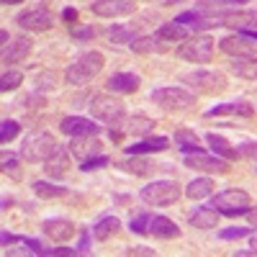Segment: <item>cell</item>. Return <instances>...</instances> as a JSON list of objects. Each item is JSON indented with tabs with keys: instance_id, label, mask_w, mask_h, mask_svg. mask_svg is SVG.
Wrapping results in <instances>:
<instances>
[{
	"instance_id": "6da1fadb",
	"label": "cell",
	"mask_w": 257,
	"mask_h": 257,
	"mask_svg": "<svg viewBox=\"0 0 257 257\" xmlns=\"http://www.w3.org/2000/svg\"><path fill=\"white\" fill-rule=\"evenodd\" d=\"M180 82L185 88H190L193 93H201V95H216V93H224L229 88L226 75L219 70H193V72L180 75Z\"/></svg>"
},
{
	"instance_id": "7a4b0ae2",
	"label": "cell",
	"mask_w": 257,
	"mask_h": 257,
	"mask_svg": "<svg viewBox=\"0 0 257 257\" xmlns=\"http://www.w3.org/2000/svg\"><path fill=\"white\" fill-rule=\"evenodd\" d=\"M103 64H105V57L100 52H85L80 54L67 70H64V80H67L70 85H85L88 80H93L100 70H103Z\"/></svg>"
},
{
	"instance_id": "3957f363",
	"label": "cell",
	"mask_w": 257,
	"mask_h": 257,
	"mask_svg": "<svg viewBox=\"0 0 257 257\" xmlns=\"http://www.w3.org/2000/svg\"><path fill=\"white\" fill-rule=\"evenodd\" d=\"M180 196H183V190H180V185L175 180H152L149 185H144L139 190V198L147 206H160V208L178 203Z\"/></svg>"
},
{
	"instance_id": "277c9868",
	"label": "cell",
	"mask_w": 257,
	"mask_h": 257,
	"mask_svg": "<svg viewBox=\"0 0 257 257\" xmlns=\"http://www.w3.org/2000/svg\"><path fill=\"white\" fill-rule=\"evenodd\" d=\"M88 108H90V116L93 118H98L103 123H111V126H121V121L126 118L123 103L118 98H113V93L111 95H103V93L93 95L88 100Z\"/></svg>"
},
{
	"instance_id": "5b68a950",
	"label": "cell",
	"mask_w": 257,
	"mask_h": 257,
	"mask_svg": "<svg viewBox=\"0 0 257 257\" xmlns=\"http://www.w3.org/2000/svg\"><path fill=\"white\" fill-rule=\"evenodd\" d=\"M152 100L167 113H180V111H190L196 103V93H190L185 88H155L152 90Z\"/></svg>"
},
{
	"instance_id": "8992f818",
	"label": "cell",
	"mask_w": 257,
	"mask_h": 257,
	"mask_svg": "<svg viewBox=\"0 0 257 257\" xmlns=\"http://www.w3.org/2000/svg\"><path fill=\"white\" fill-rule=\"evenodd\" d=\"M59 144L54 142V137L49 132H39L31 134L24 144H21V160L26 162H47V157L54 152Z\"/></svg>"
},
{
	"instance_id": "52a82bcc",
	"label": "cell",
	"mask_w": 257,
	"mask_h": 257,
	"mask_svg": "<svg viewBox=\"0 0 257 257\" xmlns=\"http://www.w3.org/2000/svg\"><path fill=\"white\" fill-rule=\"evenodd\" d=\"M175 54L185 62H193V64H203V62H211L213 57V39L211 36H188L183 44L175 49Z\"/></svg>"
},
{
	"instance_id": "ba28073f",
	"label": "cell",
	"mask_w": 257,
	"mask_h": 257,
	"mask_svg": "<svg viewBox=\"0 0 257 257\" xmlns=\"http://www.w3.org/2000/svg\"><path fill=\"white\" fill-rule=\"evenodd\" d=\"M185 167H193V170H201V173H213V175H226L229 173V165L224 157L219 155H206V152H193V155H185L183 160Z\"/></svg>"
},
{
	"instance_id": "9c48e42d",
	"label": "cell",
	"mask_w": 257,
	"mask_h": 257,
	"mask_svg": "<svg viewBox=\"0 0 257 257\" xmlns=\"http://www.w3.org/2000/svg\"><path fill=\"white\" fill-rule=\"evenodd\" d=\"M18 26L24 31H49L52 29V13L44 8V6H36V8H26L16 16Z\"/></svg>"
},
{
	"instance_id": "30bf717a",
	"label": "cell",
	"mask_w": 257,
	"mask_h": 257,
	"mask_svg": "<svg viewBox=\"0 0 257 257\" xmlns=\"http://www.w3.org/2000/svg\"><path fill=\"white\" fill-rule=\"evenodd\" d=\"M59 132L64 137H70V139H77V137H98L100 134V126L93 123L90 118H82V116H67V118H62Z\"/></svg>"
},
{
	"instance_id": "8fae6325",
	"label": "cell",
	"mask_w": 257,
	"mask_h": 257,
	"mask_svg": "<svg viewBox=\"0 0 257 257\" xmlns=\"http://www.w3.org/2000/svg\"><path fill=\"white\" fill-rule=\"evenodd\" d=\"M90 11L100 18H118V16H132L137 6L134 0H95Z\"/></svg>"
},
{
	"instance_id": "7c38bea8",
	"label": "cell",
	"mask_w": 257,
	"mask_h": 257,
	"mask_svg": "<svg viewBox=\"0 0 257 257\" xmlns=\"http://www.w3.org/2000/svg\"><path fill=\"white\" fill-rule=\"evenodd\" d=\"M70 149H64V147H57L54 152L47 157L44 162V173L52 178V180H62V178H67L70 173Z\"/></svg>"
},
{
	"instance_id": "4fadbf2b",
	"label": "cell",
	"mask_w": 257,
	"mask_h": 257,
	"mask_svg": "<svg viewBox=\"0 0 257 257\" xmlns=\"http://www.w3.org/2000/svg\"><path fill=\"white\" fill-rule=\"evenodd\" d=\"M219 49L229 57H257V49L252 44V39H244L242 34H231V36H224L219 41Z\"/></svg>"
},
{
	"instance_id": "5bb4252c",
	"label": "cell",
	"mask_w": 257,
	"mask_h": 257,
	"mask_svg": "<svg viewBox=\"0 0 257 257\" xmlns=\"http://www.w3.org/2000/svg\"><path fill=\"white\" fill-rule=\"evenodd\" d=\"M139 85H142V77L137 72H116L105 82V90L113 95H128V93L139 90Z\"/></svg>"
},
{
	"instance_id": "9a60e30c",
	"label": "cell",
	"mask_w": 257,
	"mask_h": 257,
	"mask_svg": "<svg viewBox=\"0 0 257 257\" xmlns=\"http://www.w3.org/2000/svg\"><path fill=\"white\" fill-rule=\"evenodd\" d=\"M213 116H242V118H252L254 116V105L249 100H229V103H219L213 108L206 111V118Z\"/></svg>"
},
{
	"instance_id": "2e32d148",
	"label": "cell",
	"mask_w": 257,
	"mask_h": 257,
	"mask_svg": "<svg viewBox=\"0 0 257 257\" xmlns=\"http://www.w3.org/2000/svg\"><path fill=\"white\" fill-rule=\"evenodd\" d=\"M239 206H252L249 203V196H247L244 190L231 188V190H221V193H216V196H211V208H216V211L239 208Z\"/></svg>"
},
{
	"instance_id": "e0dca14e",
	"label": "cell",
	"mask_w": 257,
	"mask_h": 257,
	"mask_svg": "<svg viewBox=\"0 0 257 257\" xmlns=\"http://www.w3.org/2000/svg\"><path fill=\"white\" fill-rule=\"evenodd\" d=\"M41 231H44V237H49L52 242H70L72 234H75V224L67 221V219H47L41 224Z\"/></svg>"
},
{
	"instance_id": "ac0fdd59",
	"label": "cell",
	"mask_w": 257,
	"mask_h": 257,
	"mask_svg": "<svg viewBox=\"0 0 257 257\" xmlns=\"http://www.w3.org/2000/svg\"><path fill=\"white\" fill-rule=\"evenodd\" d=\"M221 26H234V31L237 29H252L257 31V11H221L219 16Z\"/></svg>"
},
{
	"instance_id": "d6986e66",
	"label": "cell",
	"mask_w": 257,
	"mask_h": 257,
	"mask_svg": "<svg viewBox=\"0 0 257 257\" xmlns=\"http://www.w3.org/2000/svg\"><path fill=\"white\" fill-rule=\"evenodd\" d=\"M116 167H118V170H126V173H132V175H137V178H149V175H155L157 170H160V165L149 162V160H144V157H139V155H128V160L116 162Z\"/></svg>"
},
{
	"instance_id": "ffe728a7",
	"label": "cell",
	"mask_w": 257,
	"mask_h": 257,
	"mask_svg": "<svg viewBox=\"0 0 257 257\" xmlns=\"http://www.w3.org/2000/svg\"><path fill=\"white\" fill-rule=\"evenodd\" d=\"M167 147H170L167 137H144L137 144H128L123 152H126V157L128 155H152V152H165Z\"/></svg>"
},
{
	"instance_id": "44dd1931",
	"label": "cell",
	"mask_w": 257,
	"mask_h": 257,
	"mask_svg": "<svg viewBox=\"0 0 257 257\" xmlns=\"http://www.w3.org/2000/svg\"><path fill=\"white\" fill-rule=\"evenodd\" d=\"M121 126H123L126 134H132L137 139H144V137H149V134L155 132V121L149 118V116H142V113H134V116L123 118Z\"/></svg>"
},
{
	"instance_id": "7402d4cb",
	"label": "cell",
	"mask_w": 257,
	"mask_h": 257,
	"mask_svg": "<svg viewBox=\"0 0 257 257\" xmlns=\"http://www.w3.org/2000/svg\"><path fill=\"white\" fill-rule=\"evenodd\" d=\"M132 52H137V54H165V52H170V44L155 34L152 36H137L132 41Z\"/></svg>"
},
{
	"instance_id": "603a6c76",
	"label": "cell",
	"mask_w": 257,
	"mask_h": 257,
	"mask_svg": "<svg viewBox=\"0 0 257 257\" xmlns=\"http://www.w3.org/2000/svg\"><path fill=\"white\" fill-rule=\"evenodd\" d=\"M149 234H155L157 239H175L180 237V226L167 216H152L149 219Z\"/></svg>"
},
{
	"instance_id": "cb8c5ba5",
	"label": "cell",
	"mask_w": 257,
	"mask_h": 257,
	"mask_svg": "<svg viewBox=\"0 0 257 257\" xmlns=\"http://www.w3.org/2000/svg\"><path fill=\"white\" fill-rule=\"evenodd\" d=\"M31 49H34V44H31V39H26V36H18V39H13L8 47H3V62H24L29 54H31Z\"/></svg>"
},
{
	"instance_id": "d4e9b609",
	"label": "cell",
	"mask_w": 257,
	"mask_h": 257,
	"mask_svg": "<svg viewBox=\"0 0 257 257\" xmlns=\"http://www.w3.org/2000/svg\"><path fill=\"white\" fill-rule=\"evenodd\" d=\"M206 142H208V149L213 155H219L224 157L226 162H234V160H239V152H237V147H231L224 137H219L216 132H208L206 134Z\"/></svg>"
},
{
	"instance_id": "484cf974",
	"label": "cell",
	"mask_w": 257,
	"mask_h": 257,
	"mask_svg": "<svg viewBox=\"0 0 257 257\" xmlns=\"http://www.w3.org/2000/svg\"><path fill=\"white\" fill-rule=\"evenodd\" d=\"M70 152L82 162V160H88L93 155H100V142H98V137H77L70 144Z\"/></svg>"
},
{
	"instance_id": "4316f807",
	"label": "cell",
	"mask_w": 257,
	"mask_h": 257,
	"mask_svg": "<svg viewBox=\"0 0 257 257\" xmlns=\"http://www.w3.org/2000/svg\"><path fill=\"white\" fill-rule=\"evenodd\" d=\"M118 229H121V221L108 213V216H100V219L93 224L90 231H93V237H95L98 242H108L111 237H116V234H118Z\"/></svg>"
},
{
	"instance_id": "83f0119b",
	"label": "cell",
	"mask_w": 257,
	"mask_h": 257,
	"mask_svg": "<svg viewBox=\"0 0 257 257\" xmlns=\"http://www.w3.org/2000/svg\"><path fill=\"white\" fill-rule=\"evenodd\" d=\"M229 70L242 80H257V57H231Z\"/></svg>"
},
{
	"instance_id": "f1b7e54d",
	"label": "cell",
	"mask_w": 257,
	"mask_h": 257,
	"mask_svg": "<svg viewBox=\"0 0 257 257\" xmlns=\"http://www.w3.org/2000/svg\"><path fill=\"white\" fill-rule=\"evenodd\" d=\"M190 226L196 229H213L219 226V211L211 208V206H201L190 213Z\"/></svg>"
},
{
	"instance_id": "f546056e",
	"label": "cell",
	"mask_w": 257,
	"mask_h": 257,
	"mask_svg": "<svg viewBox=\"0 0 257 257\" xmlns=\"http://www.w3.org/2000/svg\"><path fill=\"white\" fill-rule=\"evenodd\" d=\"M155 36H160L162 41H167V44H173V41H185L190 36V29L183 26V24H178V21H170V24H162L155 31Z\"/></svg>"
},
{
	"instance_id": "4dcf8cb0",
	"label": "cell",
	"mask_w": 257,
	"mask_h": 257,
	"mask_svg": "<svg viewBox=\"0 0 257 257\" xmlns=\"http://www.w3.org/2000/svg\"><path fill=\"white\" fill-rule=\"evenodd\" d=\"M185 196L190 201H201V198H211L213 196V180L211 178H193L185 185Z\"/></svg>"
},
{
	"instance_id": "1f68e13d",
	"label": "cell",
	"mask_w": 257,
	"mask_h": 257,
	"mask_svg": "<svg viewBox=\"0 0 257 257\" xmlns=\"http://www.w3.org/2000/svg\"><path fill=\"white\" fill-rule=\"evenodd\" d=\"M175 147L183 155H193V152H203V147L196 137V132H188V128H178L175 132Z\"/></svg>"
},
{
	"instance_id": "d6a6232c",
	"label": "cell",
	"mask_w": 257,
	"mask_h": 257,
	"mask_svg": "<svg viewBox=\"0 0 257 257\" xmlns=\"http://www.w3.org/2000/svg\"><path fill=\"white\" fill-rule=\"evenodd\" d=\"M34 193L39 198H67L70 190L64 185H54V183H47V180H34Z\"/></svg>"
},
{
	"instance_id": "836d02e7",
	"label": "cell",
	"mask_w": 257,
	"mask_h": 257,
	"mask_svg": "<svg viewBox=\"0 0 257 257\" xmlns=\"http://www.w3.org/2000/svg\"><path fill=\"white\" fill-rule=\"evenodd\" d=\"M137 36H139L137 29H134V26H126V24H113V26L108 29L111 44H132Z\"/></svg>"
},
{
	"instance_id": "e575fe53",
	"label": "cell",
	"mask_w": 257,
	"mask_h": 257,
	"mask_svg": "<svg viewBox=\"0 0 257 257\" xmlns=\"http://www.w3.org/2000/svg\"><path fill=\"white\" fill-rule=\"evenodd\" d=\"M257 226H231V229H221L219 239L229 242V239H242V237H252Z\"/></svg>"
},
{
	"instance_id": "d590c367",
	"label": "cell",
	"mask_w": 257,
	"mask_h": 257,
	"mask_svg": "<svg viewBox=\"0 0 257 257\" xmlns=\"http://www.w3.org/2000/svg\"><path fill=\"white\" fill-rule=\"evenodd\" d=\"M3 173H6V175H11L13 180H21V178H24V170H21V165H18V157H16V155L3 152Z\"/></svg>"
},
{
	"instance_id": "8d00e7d4",
	"label": "cell",
	"mask_w": 257,
	"mask_h": 257,
	"mask_svg": "<svg viewBox=\"0 0 257 257\" xmlns=\"http://www.w3.org/2000/svg\"><path fill=\"white\" fill-rule=\"evenodd\" d=\"M21 82H24V75H21L18 70H8V72H3V77H0V90L11 93V90L18 88Z\"/></svg>"
},
{
	"instance_id": "74e56055",
	"label": "cell",
	"mask_w": 257,
	"mask_h": 257,
	"mask_svg": "<svg viewBox=\"0 0 257 257\" xmlns=\"http://www.w3.org/2000/svg\"><path fill=\"white\" fill-rule=\"evenodd\" d=\"M18 134H21V123H18V121H13V118H6L3 123H0V142H3V144L13 142Z\"/></svg>"
},
{
	"instance_id": "f35d334b",
	"label": "cell",
	"mask_w": 257,
	"mask_h": 257,
	"mask_svg": "<svg viewBox=\"0 0 257 257\" xmlns=\"http://www.w3.org/2000/svg\"><path fill=\"white\" fill-rule=\"evenodd\" d=\"M105 165H111V157L108 155H93V157L80 162V170H82V173H93V170H100Z\"/></svg>"
},
{
	"instance_id": "ab89813d",
	"label": "cell",
	"mask_w": 257,
	"mask_h": 257,
	"mask_svg": "<svg viewBox=\"0 0 257 257\" xmlns=\"http://www.w3.org/2000/svg\"><path fill=\"white\" fill-rule=\"evenodd\" d=\"M149 219H152V213H137V216L128 221V229L137 231V234H149Z\"/></svg>"
},
{
	"instance_id": "60d3db41",
	"label": "cell",
	"mask_w": 257,
	"mask_h": 257,
	"mask_svg": "<svg viewBox=\"0 0 257 257\" xmlns=\"http://www.w3.org/2000/svg\"><path fill=\"white\" fill-rule=\"evenodd\" d=\"M237 152H239V157L257 162V142H242V144L237 147Z\"/></svg>"
},
{
	"instance_id": "b9f144b4",
	"label": "cell",
	"mask_w": 257,
	"mask_h": 257,
	"mask_svg": "<svg viewBox=\"0 0 257 257\" xmlns=\"http://www.w3.org/2000/svg\"><path fill=\"white\" fill-rule=\"evenodd\" d=\"M98 31L93 29V26H80V29H72V39H77V41H88V39H93Z\"/></svg>"
},
{
	"instance_id": "7bdbcfd3",
	"label": "cell",
	"mask_w": 257,
	"mask_h": 257,
	"mask_svg": "<svg viewBox=\"0 0 257 257\" xmlns=\"http://www.w3.org/2000/svg\"><path fill=\"white\" fill-rule=\"evenodd\" d=\"M49 88H54V75H52V72L39 75V80H36V90H49Z\"/></svg>"
},
{
	"instance_id": "ee69618b",
	"label": "cell",
	"mask_w": 257,
	"mask_h": 257,
	"mask_svg": "<svg viewBox=\"0 0 257 257\" xmlns=\"http://www.w3.org/2000/svg\"><path fill=\"white\" fill-rule=\"evenodd\" d=\"M41 254H52V257H59V254H77V249L72 247H44Z\"/></svg>"
},
{
	"instance_id": "f6af8a7d",
	"label": "cell",
	"mask_w": 257,
	"mask_h": 257,
	"mask_svg": "<svg viewBox=\"0 0 257 257\" xmlns=\"http://www.w3.org/2000/svg\"><path fill=\"white\" fill-rule=\"evenodd\" d=\"M90 234L88 229H82V237H80V247H77V254H88L90 252Z\"/></svg>"
},
{
	"instance_id": "bcb514c9",
	"label": "cell",
	"mask_w": 257,
	"mask_h": 257,
	"mask_svg": "<svg viewBox=\"0 0 257 257\" xmlns=\"http://www.w3.org/2000/svg\"><path fill=\"white\" fill-rule=\"evenodd\" d=\"M234 254H237V257H244V254H257V231L252 234V239H249V247H247V249H237Z\"/></svg>"
},
{
	"instance_id": "7dc6e473",
	"label": "cell",
	"mask_w": 257,
	"mask_h": 257,
	"mask_svg": "<svg viewBox=\"0 0 257 257\" xmlns=\"http://www.w3.org/2000/svg\"><path fill=\"white\" fill-rule=\"evenodd\" d=\"M126 254H144V257H152V254H157L152 247H144V244H137V247H132V249H126Z\"/></svg>"
},
{
	"instance_id": "c3c4849f",
	"label": "cell",
	"mask_w": 257,
	"mask_h": 257,
	"mask_svg": "<svg viewBox=\"0 0 257 257\" xmlns=\"http://www.w3.org/2000/svg\"><path fill=\"white\" fill-rule=\"evenodd\" d=\"M62 18H64V24H75V21L80 18V13H77V8H64Z\"/></svg>"
},
{
	"instance_id": "681fc988",
	"label": "cell",
	"mask_w": 257,
	"mask_h": 257,
	"mask_svg": "<svg viewBox=\"0 0 257 257\" xmlns=\"http://www.w3.org/2000/svg\"><path fill=\"white\" fill-rule=\"evenodd\" d=\"M24 237H16V234H8V231H3L0 234V242H3V247H8V244H18Z\"/></svg>"
},
{
	"instance_id": "f907efd6",
	"label": "cell",
	"mask_w": 257,
	"mask_h": 257,
	"mask_svg": "<svg viewBox=\"0 0 257 257\" xmlns=\"http://www.w3.org/2000/svg\"><path fill=\"white\" fill-rule=\"evenodd\" d=\"M123 134H126V132H116V128L111 126V132H108V139H111L113 144H118V142L123 139Z\"/></svg>"
},
{
	"instance_id": "816d5d0a",
	"label": "cell",
	"mask_w": 257,
	"mask_h": 257,
	"mask_svg": "<svg viewBox=\"0 0 257 257\" xmlns=\"http://www.w3.org/2000/svg\"><path fill=\"white\" fill-rule=\"evenodd\" d=\"M11 41H13V39H11V34H8V31L3 29V31H0V44H3V47H8Z\"/></svg>"
},
{
	"instance_id": "f5cc1de1",
	"label": "cell",
	"mask_w": 257,
	"mask_h": 257,
	"mask_svg": "<svg viewBox=\"0 0 257 257\" xmlns=\"http://www.w3.org/2000/svg\"><path fill=\"white\" fill-rule=\"evenodd\" d=\"M247 219H249L252 226H257V208H249V211H247Z\"/></svg>"
},
{
	"instance_id": "db71d44e",
	"label": "cell",
	"mask_w": 257,
	"mask_h": 257,
	"mask_svg": "<svg viewBox=\"0 0 257 257\" xmlns=\"http://www.w3.org/2000/svg\"><path fill=\"white\" fill-rule=\"evenodd\" d=\"M219 3H229V6H247L249 0H219Z\"/></svg>"
},
{
	"instance_id": "11a10c76",
	"label": "cell",
	"mask_w": 257,
	"mask_h": 257,
	"mask_svg": "<svg viewBox=\"0 0 257 257\" xmlns=\"http://www.w3.org/2000/svg\"><path fill=\"white\" fill-rule=\"evenodd\" d=\"M160 6H175V3H185V0H157Z\"/></svg>"
},
{
	"instance_id": "9f6ffc18",
	"label": "cell",
	"mask_w": 257,
	"mask_h": 257,
	"mask_svg": "<svg viewBox=\"0 0 257 257\" xmlns=\"http://www.w3.org/2000/svg\"><path fill=\"white\" fill-rule=\"evenodd\" d=\"M6 6H18V3H24V0H3Z\"/></svg>"
}]
</instances>
